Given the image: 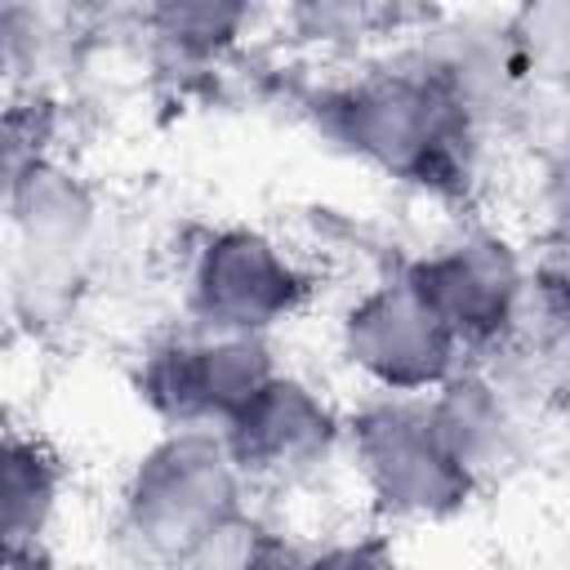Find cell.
<instances>
[{"instance_id":"6da1fadb","label":"cell","mask_w":570,"mask_h":570,"mask_svg":"<svg viewBox=\"0 0 570 570\" xmlns=\"http://www.w3.org/2000/svg\"><path fill=\"white\" fill-rule=\"evenodd\" d=\"M303 111L334 151L436 200L472 196L490 142V134L405 49L316 85Z\"/></svg>"},{"instance_id":"7a4b0ae2","label":"cell","mask_w":570,"mask_h":570,"mask_svg":"<svg viewBox=\"0 0 570 570\" xmlns=\"http://www.w3.org/2000/svg\"><path fill=\"white\" fill-rule=\"evenodd\" d=\"M254 485L236 468L223 432L165 428L125 472L116 534L147 570H178L223 521L249 508Z\"/></svg>"},{"instance_id":"3957f363","label":"cell","mask_w":570,"mask_h":570,"mask_svg":"<svg viewBox=\"0 0 570 570\" xmlns=\"http://www.w3.org/2000/svg\"><path fill=\"white\" fill-rule=\"evenodd\" d=\"M347 468L379 521H454L481 485L441 436L428 396H361L347 410Z\"/></svg>"},{"instance_id":"277c9868","label":"cell","mask_w":570,"mask_h":570,"mask_svg":"<svg viewBox=\"0 0 570 570\" xmlns=\"http://www.w3.org/2000/svg\"><path fill=\"white\" fill-rule=\"evenodd\" d=\"M307 263L263 227L232 223L205 232L178 276L183 321L218 334H254L272 338L312 303Z\"/></svg>"},{"instance_id":"5b68a950","label":"cell","mask_w":570,"mask_h":570,"mask_svg":"<svg viewBox=\"0 0 570 570\" xmlns=\"http://www.w3.org/2000/svg\"><path fill=\"white\" fill-rule=\"evenodd\" d=\"M281 374L272 338L174 325L138 347L134 396L165 428L223 432Z\"/></svg>"},{"instance_id":"8992f818","label":"cell","mask_w":570,"mask_h":570,"mask_svg":"<svg viewBox=\"0 0 570 570\" xmlns=\"http://www.w3.org/2000/svg\"><path fill=\"white\" fill-rule=\"evenodd\" d=\"M530 272L534 258H525V249L508 232L481 223L441 236L401 267L419 298L459 338L468 361L499 356L512 343Z\"/></svg>"},{"instance_id":"52a82bcc","label":"cell","mask_w":570,"mask_h":570,"mask_svg":"<svg viewBox=\"0 0 570 570\" xmlns=\"http://www.w3.org/2000/svg\"><path fill=\"white\" fill-rule=\"evenodd\" d=\"M334 343L370 396H432L468 365L459 338L401 272L365 285L338 312Z\"/></svg>"},{"instance_id":"ba28073f","label":"cell","mask_w":570,"mask_h":570,"mask_svg":"<svg viewBox=\"0 0 570 570\" xmlns=\"http://www.w3.org/2000/svg\"><path fill=\"white\" fill-rule=\"evenodd\" d=\"M4 174L13 294L31 285L45 307H58L85 281V263L98 236V196L53 151L4 165Z\"/></svg>"},{"instance_id":"9c48e42d","label":"cell","mask_w":570,"mask_h":570,"mask_svg":"<svg viewBox=\"0 0 570 570\" xmlns=\"http://www.w3.org/2000/svg\"><path fill=\"white\" fill-rule=\"evenodd\" d=\"M223 441L254 490L298 494L347 463V414L316 383L281 370L223 428Z\"/></svg>"},{"instance_id":"30bf717a","label":"cell","mask_w":570,"mask_h":570,"mask_svg":"<svg viewBox=\"0 0 570 570\" xmlns=\"http://www.w3.org/2000/svg\"><path fill=\"white\" fill-rule=\"evenodd\" d=\"M428 405L454 459L481 490L512 481L539 445V396L494 361H468L450 383L428 396Z\"/></svg>"},{"instance_id":"8fae6325","label":"cell","mask_w":570,"mask_h":570,"mask_svg":"<svg viewBox=\"0 0 570 570\" xmlns=\"http://www.w3.org/2000/svg\"><path fill=\"white\" fill-rule=\"evenodd\" d=\"M67 508V463L36 432L4 436L0 534L4 570H53V534Z\"/></svg>"},{"instance_id":"7c38bea8","label":"cell","mask_w":570,"mask_h":570,"mask_svg":"<svg viewBox=\"0 0 570 570\" xmlns=\"http://www.w3.org/2000/svg\"><path fill=\"white\" fill-rule=\"evenodd\" d=\"M254 9L245 4H151L138 13L142 36L151 40V49L169 62V67H209L218 62L227 49H236V40L245 36V27H254Z\"/></svg>"},{"instance_id":"4fadbf2b","label":"cell","mask_w":570,"mask_h":570,"mask_svg":"<svg viewBox=\"0 0 570 570\" xmlns=\"http://www.w3.org/2000/svg\"><path fill=\"white\" fill-rule=\"evenodd\" d=\"M508 36L534 94L570 89V0L508 9Z\"/></svg>"},{"instance_id":"5bb4252c","label":"cell","mask_w":570,"mask_h":570,"mask_svg":"<svg viewBox=\"0 0 570 570\" xmlns=\"http://www.w3.org/2000/svg\"><path fill=\"white\" fill-rule=\"evenodd\" d=\"M267 534H272V530L254 517V508H245L240 517L223 521L200 548H191L178 570H249Z\"/></svg>"},{"instance_id":"9a60e30c","label":"cell","mask_w":570,"mask_h":570,"mask_svg":"<svg viewBox=\"0 0 570 570\" xmlns=\"http://www.w3.org/2000/svg\"><path fill=\"white\" fill-rule=\"evenodd\" d=\"M534 200H539V214H543L548 249L570 254V129L543 151Z\"/></svg>"},{"instance_id":"2e32d148","label":"cell","mask_w":570,"mask_h":570,"mask_svg":"<svg viewBox=\"0 0 570 570\" xmlns=\"http://www.w3.org/2000/svg\"><path fill=\"white\" fill-rule=\"evenodd\" d=\"M307 570H405L392 534L365 530V534H343L321 548H307Z\"/></svg>"},{"instance_id":"e0dca14e","label":"cell","mask_w":570,"mask_h":570,"mask_svg":"<svg viewBox=\"0 0 570 570\" xmlns=\"http://www.w3.org/2000/svg\"><path fill=\"white\" fill-rule=\"evenodd\" d=\"M543 436L552 441V450L566 459L570 468V374L548 392L543 401Z\"/></svg>"},{"instance_id":"ac0fdd59","label":"cell","mask_w":570,"mask_h":570,"mask_svg":"<svg viewBox=\"0 0 570 570\" xmlns=\"http://www.w3.org/2000/svg\"><path fill=\"white\" fill-rule=\"evenodd\" d=\"M249 570H307V548L272 530L263 539V548H258V557H254Z\"/></svg>"}]
</instances>
